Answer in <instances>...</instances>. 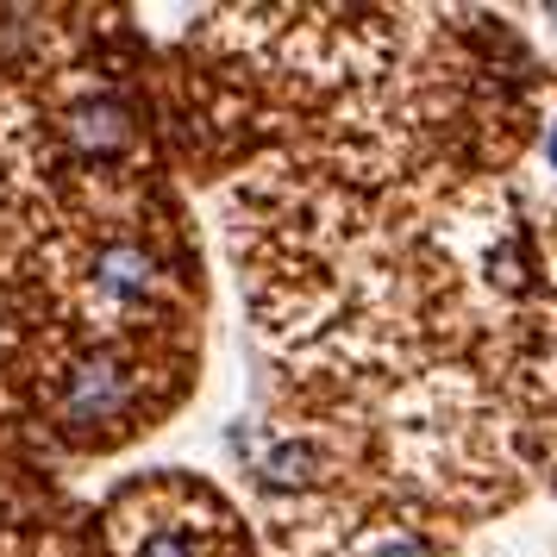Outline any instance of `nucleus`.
Returning a JSON list of instances; mask_svg holds the SVG:
<instances>
[{"instance_id": "obj_1", "label": "nucleus", "mask_w": 557, "mask_h": 557, "mask_svg": "<svg viewBox=\"0 0 557 557\" xmlns=\"http://www.w3.org/2000/svg\"><path fill=\"white\" fill-rule=\"evenodd\" d=\"M138 401H145V376L113 351H88L76 363H63V376H57V426L76 438L126 432Z\"/></svg>"}, {"instance_id": "obj_2", "label": "nucleus", "mask_w": 557, "mask_h": 557, "mask_svg": "<svg viewBox=\"0 0 557 557\" xmlns=\"http://www.w3.org/2000/svg\"><path fill=\"white\" fill-rule=\"evenodd\" d=\"M82 282H88V301L101 307V313H145V307H157L163 288H170L157 251H145L138 238H107L101 251L88 257Z\"/></svg>"}, {"instance_id": "obj_3", "label": "nucleus", "mask_w": 557, "mask_h": 557, "mask_svg": "<svg viewBox=\"0 0 557 557\" xmlns=\"http://www.w3.org/2000/svg\"><path fill=\"white\" fill-rule=\"evenodd\" d=\"M63 145L88 163H113L132 145V113L120 95H82L63 113Z\"/></svg>"}, {"instance_id": "obj_4", "label": "nucleus", "mask_w": 557, "mask_h": 557, "mask_svg": "<svg viewBox=\"0 0 557 557\" xmlns=\"http://www.w3.org/2000/svg\"><path fill=\"white\" fill-rule=\"evenodd\" d=\"M213 513H151V527L126 532V557H213Z\"/></svg>"}, {"instance_id": "obj_5", "label": "nucleus", "mask_w": 557, "mask_h": 557, "mask_svg": "<svg viewBox=\"0 0 557 557\" xmlns=\"http://www.w3.org/2000/svg\"><path fill=\"white\" fill-rule=\"evenodd\" d=\"M351 557H432V545L407 527H376L351 545Z\"/></svg>"}]
</instances>
